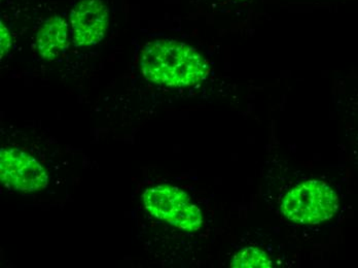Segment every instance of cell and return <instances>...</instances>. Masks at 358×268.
<instances>
[{
    "instance_id": "obj_1",
    "label": "cell",
    "mask_w": 358,
    "mask_h": 268,
    "mask_svg": "<svg viewBox=\"0 0 358 268\" xmlns=\"http://www.w3.org/2000/svg\"><path fill=\"white\" fill-rule=\"evenodd\" d=\"M141 67L146 80L174 88L197 85L210 71L197 50L172 39L148 43L141 52Z\"/></svg>"
},
{
    "instance_id": "obj_2",
    "label": "cell",
    "mask_w": 358,
    "mask_h": 268,
    "mask_svg": "<svg viewBox=\"0 0 358 268\" xmlns=\"http://www.w3.org/2000/svg\"><path fill=\"white\" fill-rule=\"evenodd\" d=\"M339 197L329 185L306 181L288 192L281 202V213L298 224H320L331 219L339 210Z\"/></svg>"
},
{
    "instance_id": "obj_3",
    "label": "cell",
    "mask_w": 358,
    "mask_h": 268,
    "mask_svg": "<svg viewBox=\"0 0 358 268\" xmlns=\"http://www.w3.org/2000/svg\"><path fill=\"white\" fill-rule=\"evenodd\" d=\"M143 200L150 215L178 230L194 232L202 227L204 221L200 209L178 187L169 185L152 187L144 192Z\"/></svg>"
},
{
    "instance_id": "obj_4",
    "label": "cell",
    "mask_w": 358,
    "mask_h": 268,
    "mask_svg": "<svg viewBox=\"0 0 358 268\" xmlns=\"http://www.w3.org/2000/svg\"><path fill=\"white\" fill-rule=\"evenodd\" d=\"M0 178L14 190L32 193L47 188L49 176L41 163L19 149L0 151Z\"/></svg>"
},
{
    "instance_id": "obj_5",
    "label": "cell",
    "mask_w": 358,
    "mask_h": 268,
    "mask_svg": "<svg viewBox=\"0 0 358 268\" xmlns=\"http://www.w3.org/2000/svg\"><path fill=\"white\" fill-rule=\"evenodd\" d=\"M71 23L76 47L97 45L108 31V6L102 0H82L72 8Z\"/></svg>"
},
{
    "instance_id": "obj_6",
    "label": "cell",
    "mask_w": 358,
    "mask_h": 268,
    "mask_svg": "<svg viewBox=\"0 0 358 268\" xmlns=\"http://www.w3.org/2000/svg\"><path fill=\"white\" fill-rule=\"evenodd\" d=\"M69 38V24L59 16L51 17L39 28L36 47L45 60H54L64 52Z\"/></svg>"
},
{
    "instance_id": "obj_7",
    "label": "cell",
    "mask_w": 358,
    "mask_h": 268,
    "mask_svg": "<svg viewBox=\"0 0 358 268\" xmlns=\"http://www.w3.org/2000/svg\"><path fill=\"white\" fill-rule=\"evenodd\" d=\"M231 267L268 268L272 267V260L267 253L259 248L250 247L238 252L231 261Z\"/></svg>"
},
{
    "instance_id": "obj_8",
    "label": "cell",
    "mask_w": 358,
    "mask_h": 268,
    "mask_svg": "<svg viewBox=\"0 0 358 268\" xmlns=\"http://www.w3.org/2000/svg\"><path fill=\"white\" fill-rule=\"evenodd\" d=\"M0 36H1V58H3L10 50V45H12L13 38L10 32L8 31V28L3 25L2 22L1 26H0Z\"/></svg>"
}]
</instances>
